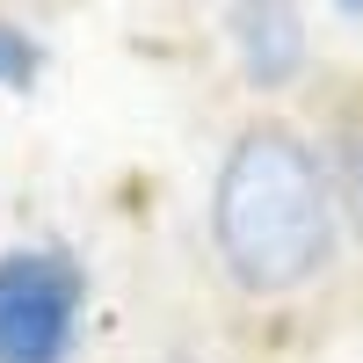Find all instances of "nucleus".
<instances>
[{"label": "nucleus", "instance_id": "3", "mask_svg": "<svg viewBox=\"0 0 363 363\" xmlns=\"http://www.w3.org/2000/svg\"><path fill=\"white\" fill-rule=\"evenodd\" d=\"M233 44L255 87H284L306 66V29L291 0H233Z\"/></svg>", "mask_w": 363, "mask_h": 363}, {"label": "nucleus", "instance_id": "6", "mask_svg": "<svg viewBox=\"0 0 363 363\" xmlns=\"http://www.w3.org/2000/svg\"><path fill=\"white\" fill-rule=\"evenodd\" d=\"M342 8H363V0H342Z\"/></svg>", "mask_w": 363, "mask_h": 363}, {"label": "nucleus", "instance_id": "1", "mask_svg": "<svg viewBox=\"0 0 363 363\" xmlns=\"http://www.w3.org/2000/svg\"><path fill=\"white\" fill-rule=\"evenodd\" d=\"M211 233L240 291H298L335 247V211H327L320 160L284 124H255L218 167Z\"/></svg>", "mask_w": 363, "mask_h": 363}, {"label": "nucleus", "instance_id": "4", "mask_svg": "<svg viewBox=\"0 0 363 363\" xmlns=\"http://www.w3.org/2000/svg\"><path fill=\"white\" fill-rule=\"evenodd\" d=\"M29 80H37V44L0 22V87H29Z\"/></svg>", "mask_w": 363, "mask_h": 363}, {"label": "nucleus", "instance_id": "2", "mask_svg": "<svg viewBox=\"0 0 363 363\" xmlns=\"http://www.w3.org/2000/svg\"><path fill=\"white\" fill-rule=\"evenodd\" d=\"M87 277L58 247L0 255V363H66Z\"/></svg>", "mask_w": 363, "mask_h": 363}, {"label": "nucleus", "instance_id": "5", "mask_svg": "<svg viewBox=\"0 0 363 363\" xmlns=\"http://www.w3.org/2000/svg\"><path fill=\"white\" fill-rule=\"evenodd\" d=\"M342 196H349V218L363 225V138L342 145Z\"/></svg>", "mask_w": 363, "mask_h": 363}]
</instances>
